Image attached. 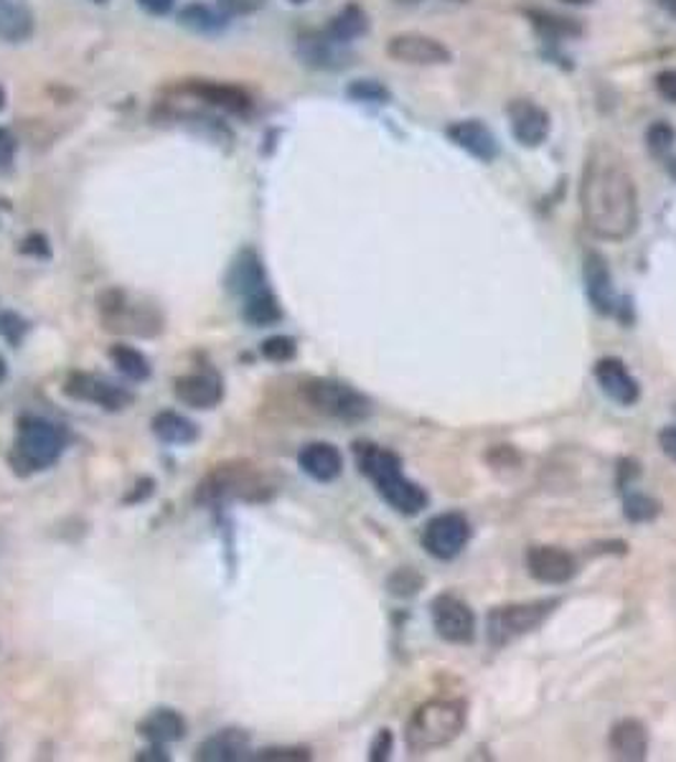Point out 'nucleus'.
<instances>
[{"instance_id": "f257e3e1", "label": "nucleus", "mask_w": 676, "mask_h": 762, "mask_svg": "<svg viewBox=\"0 0 676 762\" xmlns=\"http://www.w3.org/2000/svg\"><path fill=\"white\" fill-rule=\"evenodd\" d=\"M580 211L588 229L608 242H623L639 227V188L613 148L592 145L580 176Z\"/></svg>"}, {"instance_id": "f03ea898", "label": "nucleus", "mask_w": 676, "mask_h": 762, "mask_svg": "<svg viewBox=\"0 0 676 762\" xmlns=\"http://www.w3.org/2000/svg\"><path fill=\"white\" fill-rule=\"evenodd\" d=\"M353 455H357V466L361 473L372 480L377 493L382 496L394 511L405 513V516H415V513L427 509L430 496L425 493L423 486L412 483V480L402 473V460L397 453L386 450V447L374 443H357L353 445Z\"/></svg>"}, {"instance_id": "7ed1b4c3", "label": "nucleus", "mask_w": 676, "mask_h": 762, "mask_svg": "<svg viewBox=\"0 0 676 762\" xmlns=\"http://www.w3.org/2000/svg\"><path fill=\"white\" fill-rule=\"evenodd\" d=\"M466 701L460 699H433L415 709L410 717L405 742L410 755H427L440 748H448L466 727Z\"/></svg>"}, {"instance_id": "20e7f679", "label": "nucleus", "mask_w": 676, "mask_h": 762, "mask_svg": "<svg viewBox=\"0 0 676 762\" xmlns=\"http://www.w3.org/2000/svg\"><path fill=\"white\" fill-rule=\"evenodd\" d=\"M64 447H67V433L59 425L29 414L19 422V435H15L11 450V468L19 476H34L39 470L52 468L62 458Z\"/></svg>"}, {"instance_id": "39448f33", "label": "nucleus", "mask_w": 676, "mask_h": 762, "mask_svg": "<svg viewBox=\"0 0 676 762\" xmlns=\"http://www.w3.org/2000/svg\"><path fill=\"white\" fill-rule=\"evenodd\" d=\"M305 402L326 417L341 422H361L372 414V402L357 389L336 379H313L303 387Z\"/></svg>"}, {"instance_id": "423d86ee", "label": "nucleus", "mask_w": 676, "mask_h": 762, "mask_svg": "<svg viewBox=\"0 0 676 762\" xmlns=\"http://www.w3.org/2000/svg\"><path fill=\"white\" fill-rule=\"evenodd\" d=\"M265 493V483L250 466H219L214 473L204 478L196 491L199 503H225V501H260Z\"/></svg>"}, {"instance_id": "0eeeda50", "label": "nucleus", "mask_w": 676, "mask_h": 762, "mask_svg": "<svg viewBox=\"0 0 676 762\" xmlns=\"http://www.w3.org/2000/svg\"><path fill=\"white\" fill-rule=\"evenodd\" d=\"M555 600H537V602H522V605H506V608H497L489 612L486 620V631H489V641L501 649L516 638L532 633L534 628H539L552 610H555Z\"/></svg>"}, {"instance_id": "6e6552de", "label": "nucleus", "mask_w": 676, "mask_h": 762, "mask_svg": "<svg viewBox=\"0 0 676 762\" xmlns=\"http://www.w3.org/2000/svg\"><path fill=\"white\" fill-rule=\"evenodd\" d=\"M468 542H471V524L464 513H438L423 529V546L435 559H456Z\"/></svg>"}, {"instance_id": "1a4fd4ad", "label": "nucleus", "mask_w": 676, "mask_h": 762, "mask_svg": "<svg viewBox=\"0 0 676 762\" xmlns=\"http://www.w3.org/2000/svg\"><path fill=\"white\" fill-rule=\"evenodd\" d=\"M64 394L77 402L97 404V407L107 412H122L135 402L133 392H128L126 387L112 384V381L102 377L85 374V371H74V374L67 377V381H64Z\"/></svg>"}, {"instance_id": "9d476101", "label": "nucleus", "mask_w": 676, "mask_h": 762, "mask_svg": "<svg viewBox=\"0 0 676 762\" xmlns=\"http://www.w3.org/2000/svg\"><path fill=\"white\" fill-rule=\"evenodd\" d=\"M102 318L110 330H122V334L135 336H155L163 330L161 318L153 311L140 308V305H128L126 295L118 290H110L100 297Z\"/></svg>"}, {"instance_id": "9b49d317", "label": "nucleus", "mask_w": 676, "mask_h": 762, "mask_svg": "<svg viewBox=\"0 0 676 762\" xmlns=\"http://www.w3.org/2000/svg\"><path fill=\"white\" fill-rule=\"evenodd\" d=\"M433 625L443 641L448 643H471L476 635V618L468 605L456 595L443 592L430 602Z\"/></svg>"}, {"instance_id": "f8f14e48", "label": "nucleus", "mask_w": 676, "mask_h": 762, "mask_svg": "<svg viewBox=\"0 0 676 762\" xmlns=\"http://www.w3.org/2000/svg\"><path fill=\"white\" fill-rule=\"evenodd\" d=\"M386 56L410 66H443L450 64V48L425 33H397L386 41Z\"/></svg>"}, {"instance_id": "ddd939ff", "label": "nucleus", "mask_w": 676, "mask_h": 762, "mask_svg": "<svg viewBox=\"0 0 676 762\" xmlns=\"http://www.w3.org/2000/svg\"><path fill=\"white\" fill-rule=\"evenodd\" d=\"M511 135L524 148H539L549 138V115L532 99H516L509 105Z\"/></svg>"}, {"instance_id": "4468645a", "label": "nucleus", "mask_w": 676, "mask_h": 762, "mask_svg": "<svg viewBox=\"0 0 676 762\" xmlns=\"http://www.w3.org/2000/svg\"><path fill=\"white\" fill-rule=\"evenodd\" d=\"M526 569L542 585H565L575 577V557L559 546H532L526 552Z\"/></svg>"}, {"instance_id": "2eb2a0df", "label": "nucleus", "mask_w": 676, "mask_h": 762, "mask_svg": "<svg viewBox=\"0 0 676 762\" xmlns=\"http://www.w3.org/2000/svg\"><path fill=\"white\" fill-rule=\"evenodd\" d=\"M585 287H588L592 308L603 313V316L621 318V311L629 308V305H621V301H618L608 264L596 252H590L588 260H585Z\"/></svg>"}, {"instance_id": "dca6fc26", "label": "nucleus", "mask_w": 676, "mask_h": 762, "mask_svg": "<svg viewBox=\"0 0 676 762\" xmlns=\"http://www.w3.org/2000/svg\"><path fill=\"white\" fill-rule=\"evenodd\" d=\"M592 374H596V381L600 384V389H603L608 400L621 404V407H633V404L639 402L641 396L639 381L631 377V371L625 369L623 361L600 359Z\"/></svg>"}, {"instance_id": "f3484780", "label": "nucleus", "mask_w": 676, "mask_h": 762, "mask_svg": "<svg viewBox=\"0 0 676 762\" xmlns=\"http://www.w3.org/2000/svg\"><path fill=\"white\" fill-rule=\"evenodd\" d=\"M445 135L453 145H458L460 151H466L473 159L489 163L499 155V140L493 138V132L483 126L481 120H458L448 126Z\"/></svg>"}, {"instance_id": "a211bd4d", "label": "nucleus", "mask_w": 676, "mask_h": 762, "mask_svg": "<svg viewBox=\"0 0 676 762\" xmlns=\"http://www.w3.org/2000/svg\"><path fill=\"white\" fill-rule=\"evenodd\" d=\"M173 394H176L181 404L192 410H214L225 400V387L214 374L196 371V374L178 377L176 384H173Z\"/></svg>"}, {"instance_id": "6ab92c4d", "label": "nucleus", "mask_w": 676, "mask_h": 762, "mask_svg": "<svg viewBox=\"0 0 676 762\" xmlns=\"http://www.w3.org/2000/svg\"><path fill=\"white\" fill-rule=\"evenodd\" d=\"M298 466L318 483H331L344 473V455L331 443H310L298 453Z\"/></svg>"}, {"instance_id": "aec40b11", "label": "nucleus", "mask_w": 676, "mask_h": 762, "mask_svg": "<svg viewBox=\"0 0 676 762\" xmlns=\"http://www.w3.org/2000/svg\"><path fill=\"white\" fill-rule=\"evenodd\" d=\"M227 287L232 290L235 295L244 297V301L247 297L262 293V290H268L265 268H262V260L258 257V252L244 250V252L237 254L232 268H229Z\"/></svg>"}, {"instance_id": "412c9836", "label": "nucleus", "mask_w": 676, "mask_h": 762, "mask_svg": "<svg viewBox=\"0 0 676 762\" xmlns=\"http://www.w3.org/2000/svg\"><path fill=\"white\" fill-rule=\"evenodd\" d=\"M184 92L194 95L204 99V102H209L214 107H221V110L227 112H237L242 115L252 107L250 95L244 92V89H239L235 85H221V81H209V79H194L184 85Z\"/></svg>"}, {"instance_id": "4be33fe9", "label": "nucleus", "mask_w": 676, "mask_h": 762, "mask_svg": "<svg viewBox=\"0 0 676 762\" xmlns=\"http://www.w3.org/2000/svg\"><path fill=\"white\" fill-rule=\"evenodd\" d=\"M247 758H250V734L242 730H221L196 750V760L201 762H239Z\"/></svg>"}, {"instance_id": "5701e85b", "label": "nucleus", "mask_w": 676, "mask_h": 762, "mask_svg": "<svg viewBox=\"0 0 676 762\" xmlns=\"http://www.w3.org/2000/svg\"><path fill=\"white\" fill-rule=\"evenodd\" d=\"M608 744H610V752H613V758L636 762L646 758L648 732L639 719H621V722L613 725V730H610Z\"/></svg>"}, {"instance_id": "b1692460", "label": "nucleus", "mask_w": 676, "mask_h": 762, "mask_svg": "<svg viewBox=\"0 0 676 762\" xmlns=\"http://www.w3.org/2000/svg\"><path fill=\"white\" fill-rule=\"evenodd\" d=\"M138 732L151 744H173L186 737V719L176 709L161 707L153 709L143 722L138 725Z\"/></svg>"}, {"instance_id": "393cba45", "label": "nucleus", "mask_w": 676, "mask_h": 762, "mask_svg": "<svg viewBox=\"0 0 676 762\" xmlns=\"http://www.w3.org/2000/svg\"><path fill=\"white\" fill-rule=\"evenodd\" d=\"M34 33V13L29 0H0V39L21 44Z\"/></svg>"}, {"instance_id": "a878e982", "label": "nucleus", "mask_w": 676, "mask_h": 762, "mask_svg": "<svg viewBox=\"0 0 676 762\" xmlns=\"http://www.w3.org/2000/svg\"><path fill=\"white\" fill-rule=\"evenodd\" d=\"M153 435L168 445H192L199 440V427L178 412H159L151 422Z\"/></svg>"}, {"instance_id": "bb28decb", "label": "nucleus", "mask_w": 676, "mask_h": 762, "mask_svg": "<svg viewBox=\"0 0 676 762\" xmlns=\"http://www.w3.org/2000/svg\"><path fill=\"white\" fill-rule=\"evenodd\" d=\"M369 29V19L364 13V8L359 6H346L338 11L331 23H328L326 33L331 36L336 44H351V41H357L359 36H364Z\"/></svg>"}, {"instance_id": "cd10ccee", "label": "nucleus", "mask_w": 676, "mask_h": 762, "mask_svg": "<svg viewBox=\"0 0 676 762\" xmlns=\"http://www.w3.org/2000/svg\"><path fill=\"white\" fill-rule=\"evenodd\" d=\"M110 361L122 377H128L133 381L151 379V361L145 359V353H140L138 349H133V346H126V344L112 346Z\"/></svg>"}, {"instance_id": "c85d7f7f", "label": "nucleus", "mask_w": 676, "mask_h": 762, "mask_svg": "<svg viewBox=\"0 0 676 762\" xmlns=\"http://www.w3.org/2000/svg\"><path fill=\"white\" fill-rule=\"evenodd\" d=\"M242 316L247 323H252V326H272V323H277L283 318V311H280L277 297L272 295V290H262V293L247 297Z\"/></svg>"}, {"instance_id": "c756f323", "label": "nucleus", "mask_w": 676, "mask_h": 762, "mask_svg": "<svg viewBox=\"0 0 676 762\" xmlns=\"http://www.w3.org/2000/svg\"><path fill=\"white\" fill-rule=\"evenodd\" d=\"M338 46L341 44H336L328 33H313V36L301 39V56L305 64L326 66L328 69V66H336L334 62H338Z\"/></svg>"}, {"instance_id": "7c9ffc66", "label": "nucleus", "mask_w": 676, "mask_h": 762, "mask_svg": "<svg viewBox=\"0 0 676 762\" xmlns=\"http://www.w3.org/2000/svg\"><path fill=\"white\" fill-rule=\"evenodd\" d=\"M623 509H625V516H629L631 521H651L658 513V503L646 493L633 491V493H625Z\"/></svg>"}, {"instance_id": "2f4dec72", "label": "nucleus", "mask_w": 676, "mask_h": 762, "mask_svg": "<svg viewBox=\"0 0 676 762\" xmlns=\"http://www.w3.org/2000/svg\"><path fill=\"white\" fill-rule=\"evenodd\" d=\"M646 143H648V151L654 155H666L676 143V132L669 122L658 120L646 130Z\"/></svg>"}, {"instance_id": "473e14b6", "label": "nucleus", "mask_w": 676, "mask_h": 762, "mask_svg": "<svg viewBox=\"0 0 676 762\" xmlns=\"http://www.w3.org/2000/svg\"><path fill=\"white\" fill-rule=\"evenodd\" d=\"M260 351L272 363H287V361L295 359V353H298V346H295L293 338H287V336H272V338H268L265 344H262Z\"/></svg>"}, {"instance_id": "72a5a7b5", "label": "nucleus", "mask_w": 676, "mask_h": 762, "mask_svg": "<svg viewBox=\"0 0 676 762\" xmlns=\"http://www.w3.org/2000/svg\"><path fill=\"white\" fill-rule=\"evenodd\" d=\"M184 23L196 31H211L219 29V19L214 15L206 6H192L184 11Z\"/></svg>"}, {"instance_id": "f704fd0d", "label": "nucleus", "mask_w": 676, "mask_h": 762, "mask_svg": "<svg viewBox=\"0 0 676 762\" xmlns=\"http://www.w3.org/2000/svg\"><path fill=\"white\" fill-rule=\"evenodd\" d=\"M29 326L23 323L15 313H0V336L6 338L11 346H19L23 341V334H26Z\"/></svg>"}, {"instance_id": "c9c22d12", "label": "nucleus", "mask_w": 676, "mask_h": 762, "mask_svg": "<svg viewBox=\"0 0 676 762\" xmlns=\"http://www.w3.org/2000/svg\"><path fill=\"white\" fill-rule=\"evenodd\" d=\"M349 95L361 99V102H382V99H386V89L374 79H359L349 87Z\"/></svg>"}, {"instance_id": "e433bc0d", "label": "nucleus", "mask_w": 676, "mask_h": 762, "mask_svg": "<svg viewBox=\"0 0 676 762\" xmlns=\"http://www.w3.org/2000/svg\"><path fill=\"white\" fill-rule=\"evenodd\" d=\"M419 585H423V579H419L415 572L402 569L390 579V592L400 595V598H410V595H415L419 590Z\"/></svg>"}, {"instance_id": "4c0bfd02", "label": "nucleus", "mask_w": 676, "mask_h": 762, "mask_svg": "<svg viewBox=\"0 0 676 762\" xmlns=\"http://www.w3.org/2000/svg\"><path fill=\"white\" fill-rule=\"evenodd\" d=\"M254 760H265V762H303V760H310V752L301 750V748H270V750H262L260 755H254Z\"/></svg>"}, {"instance_id": "58836bf2", "label": "nucleus", "mask_w": 676, "mask_h": 762, "mask_svg": "<svg viewBox=\"0 0 676 762\" xmlns=\"http://www.w3.org/2000/svg\"><path fill=\"white\" fill-rule=\"evenodd\" d=\"M532 19H534V23H537L542 31L555 33V36H565V33H577V26H573V23H567V19H555V15H547V13H534Z\"/></svg>"}, {"instance_id": "ea45409f", "label": "nucleus", "mask_w": 676, "mask_h": 762, "mask_svg": "<svg viewBox=\"0 0 676 762\" xmlns=\"http://www.w3.org/2000/svg\"><path fill=\"white\" fill-rule=\"evenodd\" d=\"M15 148H19V143H15L13 132L0 128V171L11 168L15 159Z\"/></svg>"}, {"instance_id": "a19ab883", "label": "nucleus", "mask_w": 676, "mask_h": 762, "mask_svg": "<svg viewBox=\"0 0 676 762\" xmlns=\"http://www.w3.org/2000/svg\"><path fill=\"white\" fill-rule=\"evenodd\" d=\"M656 89L658 95H662L666 102L676 105V69H664L656 77Z\"/></svg>"}, {"instance_id": "79ce46f5", "label": "nucleus", "mask_w": 676, "mask_h": 762, "mask_svg": "<svg viewBox=\"0 0 676 762\" xmlns=\"http://www.w3.org/2000/svg\"><path fill=\"white\" fill-rule=\"evenodd\" d=\"M21 252L23 254H34V257H48V254H52V250H48V242L41 235H31V237L23 239Z\"/></svg>"}, {"instance_id": "37998d69", "label": "nucleus", "mask_w": 676, "mask_h": 762, "mask_svg": "<svg viewBox=\"0 0 676 762\" xmlns=\"http://www.w3.org/2000/svg\"><path fill=\"white\" fill-rule=\"evenodd\" d=\"M658 447H662V453L666 455V458L676 462V425L664 427L662 433H658Z\"/></svg>"}, {"instance_id": "c03bdc74", "label": "nucleus", "mask_w": 676, "mask_h": 762, "mask_svg": "<svg viewBox=\"0 0 676 762\" xmlns=\"http://www.w3.org/2000/svg\"><path fill=\"white\" fill-rule=\"evenodd\" d=\"M390 752H392V734L386 732V730H382V732L377 734V740L372 744V755H369V758H372L374 762H379V760L390 758Z\"/></svg>"}, {"instance_id": "a18cd8bd", "label": "nucleus", "mask_w": 676, "mask_h": 762, "mask_svg": "<svg viewBox=\"0 0 676 762\" xmlns=\"http://www.w3.org/2000/svg\"><path fill=\"white\" fill-rule=\"evenodd\" d=\"M138 6L153 15H166L176 6V0H138Z\"/></svg>"}, {"instance_id": "49530a36", "label": "nucleus", "mask_w": 676, "mask_h": 762, "mask_svg": "<svg viewBox=\"0 0 676 762\" xmlns=\"http://www.w3.org/2000/svg\"><path fill=\"white\" fill-rule=\"evenodd\" d=\"M140 762H168L171 758L163 752V744H153V748H148L143 752H138V758Z\"/></svg>"}, {"instance_id": "de8ad7c7", "label": "nucleus", "mask_w": 676, "mask_h": 762, "mask_svg": "<svg viewBox=\"0 0 676 762\" xmlns=\"http://www.w3.org/2000/svg\"><path fill=\"white\" fill-rule=\"evenodd\" d=\"M658 6H662L672 19H676V0H658Z\"/></svg>"}, {"instance_id": "09e8293b", "label": "nucleus", "mask_w": 676, "mask_h": 762, "mask_svg": "<svg viewBox=\"0 0 676 762\" xmlns=\"http://www.w3.org/2000/svg\"><path fill=\"white\" fill-rule=\"evenodd\" d=\"M6 377H8V367H6V359H3V356H0V384H3Z\"/></svg>"}, {"instance_id": "8fccbe9b", "label": "nucleus", "mask_w": 676, "mask_h": 762, "mask_svg": "<svg viewBox=\"0 0 676 762\" xmlns=\"http://www.w3.org/2000/svg\"><path fill=\"white\" fill-rule=\"evenodd\" d=\"M3 105H6V89L0 87V110H3Z\"/></svg>"}, {"instance_id": "3c124183", "label": "nucleus", "mask_w": 676, "mask_h": 762, "mask_svg": "<svg viewBox=\"0 0 676 762\" xmlns=\"http://www.w3.org/2000/svg\"><path fill=\"white\" fill-rule=\"evenodd\" d=\"M291 3H295V6H303V3H308V0H291Z\"/></svg>"}, {"instance_id": "603ef678", "label": "nucleus", "mask_w": 676, "mask_h": 762, "mask_svg": "<svg viewBox=\"0 0 676 762\" xmlns=\"http://www.w3.org/2000/svg\"><path fill=\"white\" fill-rule=\"evenodd\" d=\"M570 3H585V0H570Z\"/></svg>"}, {"instance_id": "864d4df0", "label": "nucleus", "mask_w": 676, "mask_h": 762, "mask_svg": "<svg viewBox=\"0 0 676 762\" xmlns=\"http://www.w3.org/2000/svg\"><path fill=\"white\" fill-rule=\"evenodd\" d=\"M95 3H105V0H95Z\"/></svg>"}, {"instance_id": "5fc2aeb1", "label": "nucleus", "mask_w": 676, "mask_h": 762, "mask_svg": "<svg viewBox=\"0 0 676 762\" xmlns=\"http://www.w3.org/2000/svg\"><path fill=\"white\" fill-rule=\"evenodd\" d=\"M674 176H676V165H674Z\"/></svg>"}]
</instances>
